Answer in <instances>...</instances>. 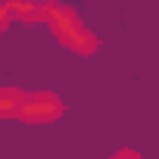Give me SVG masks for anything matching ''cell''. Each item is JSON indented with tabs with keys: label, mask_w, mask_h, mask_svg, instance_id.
I'll list each match as a JSON object with an SVG mask.
<instances>
[{
	"label": "cell",
	"mask_w": 159,
	"mask_h": 159,
	"mask_svg": "<svg viewBox=\"0 0 159 159\" xmlns=\"http://www.w3.org/2000/svg\"><path fill=\"white\" fill-rule=\"evenodd\" d=\"M47 25H50V28L56 31V38H59L69 50H75V53H91V50L97 47L94 34L75 19L72 10H66V7H59V3H47Z\"/></svg>",
	"instance_id": "obj_1"
},
{
	"label": "cell",
	"mask_w": 159,
	"mask_h": 159,
	"mask_svg": "<svg viewBox=\"0 0 159 159\" xmlns=\"http://www.w3.org/2000/svg\"><path fill=\"white\" fill-rule=\"evenodd\" d=\"M16 116H19L22 122H53V119L62 116V100L53 97V94H31V97H22Z\"/></svg>",
	"instance_id": "obj_2"
},
{
	"label": "cell",
	"mask_w": 159,
	"mask_h": 159,
	"mask_svg": "<svg viewBox=\"0 0 159 159\" xmlns=\"http://www.w3.org/2000/svg\"><path fill=\"white\" fill-rule=\"evenodd\" d=\"M10 16L22 19V22H31V19H47V7L41 3H22V0H16V3H7Z\"/></svg>",
	"instance_id": "obj_3"
},
{
	"label": "cell",
	"mask_w": 159,
	"mask_h": 159,
	"mask_svg": "<svg viewBox=\"0 0 159 159\" xmlns=\"http://www.w3.org/2000/svg\"><path fill=\"white\" fill-rule=\"evenodd\" d=\"M19 103H22V94L0 88V116H16L19 112Z\"/></svg>",
	"instance_id": "obj_4"
},
{
	"label": "cell",
	"mask_w": 159,
	"mask_h": 159,
	"mask_svg": "<svg viewBox=\"0 0 159 159\" xmlns=\"http://www.w3.org/2000/svg\"><path fill=\"white\" fill-rule=\"evenodd\" d=\"M10 25V10H7V3L0 7V28H7Z\"/></svg>",
	"instance_id": "obj_5"
}]
</instances>
